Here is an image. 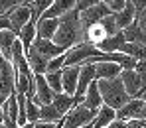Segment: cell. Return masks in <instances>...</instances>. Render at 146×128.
Listing matches in <instances>:
<instances>
[{
    "instance_id": "cell-12",
    "label": "cell",
    "mask_w": 146,
    "mask_h": 128,
    "mask_svg": "<svg viewBox=\"0 0 146 128\" xmlns=\"http://www.w3.org/2000/svg\"><path fill=\"white\" fill-rule=\"evenodd\" d=\"M142 104H144L142 99H130L121 110H117V120H121V122H130V120L138 118V116H140V110H142Z\"/></svg>"
},
{
    "instance_id": "cell-38",
    "label": "cell",
    "mask_w": 146,
    "mask_h": 128,
    "mask_svg": "<svg viewBox=\"0 0 146 128\" xmlns=\"http://www.w3.org/2000/svg\"><path fill=\"white\" fill-rule=\"evenodd\" d=\"M144 101V99H142ZM140 120H146V101H144V104H142V110H140V116H138Z\"/></svg>"
},
{
    "instance_id": "cell-36",
    "label": "cell",
    "mask_w": 146,
    "mask_h": 128,
    "mask_svg": "<svg viewBox=\"0 0 146 128\" xmlns=\"http://www.w3.org/2000/svg\"><path fill=\"white\" fill-rule=\"evenodd\" d=\"M61 122V120H59ZM57 124H51V122H42V120H38L36 124H34V128H55Z\"/></svg>"
},
{
    "instance_id": "cell-46",
    "label": "cell",
    "mask_w": 146,
    "mask_h": 128,
    "mask_svg": "<svg viewBox=\"0 0 146 128\" xmlns=\"http://www.w3.org/2000/svg\"><path fill=\"white\" fill-rule=\"evenodd\" d=\"M144 122H146V120H144Z\"/></svg>"
},
{
    "instance_id": "cell-41",
    "label": "cell",
    "mask_w": 146,
    "mask_h": 128,
    "mask_svg": "<svg viewBox=\"0 0 146 128\" xmlns=\"http://www.w3.org/2000/svg\"><path fill=\"white\" fill-rule=\"evenodd\" d=\"M101 2H103V4H107V6H111V2H113V0H101Z\"/></svg>"
},
{
    "instance_id": "cell-4",
    "label": "cell",
    "mask_w": 146,
    "mask_h": 128,
    "mask_svg": "<svg viewBox=\"0 0 146 128\" xmlns=\"http://www.w3.org/2000/svg\"><path fill=\"white\" fill-rule=\"evenodd\" d=\"M99 112V110H97ZM97 112L95 110H89L87 106L79 104L75 106L71 112H67L61 120V128H81V126H87L91 122H95L97 118Z\"/></svg>"
},
{
    "instance_id": "cell-17",
    "label": "cell",
    "mask_w": 146,
    "mask_h": 128,
    "mask_svg": "<svg viewBox=\"0 0 146 128\" xmlns=\"http://www.w3.org/2000/svg\"><path fill=\"white\" fill-rule=\"evenodd\" d=\"M26 61H28V65H30V69H32V73L34 75H46L48 73V63L49 59H46L44 55H40L36 49H28L26 53Z\"/></svg>"
},
{
    "instance_id": "cell-27",
    "label": "cell",
    "mask_w": 146,
    "mask_h": 128,
    "mask_svg": "<svg viewBox=\"0 0 146 128\" xmlns=\"http://www.w3.org/2000/svg\"><path fill=\"white\" fill-rule=\"evenodd\" d=\"M40 120L57 124L59 120H63V114H59V110L53 104H44V106H40Z\"/></svg>"
},
{
    "instance_id": "cell-30",
    "label": "cell",
    "mask_w": 146,
    "mask_h": 128,
    "mask_svg": "<svg viewBox=\"0 0 146 128\" xmlns=\"http://www.w3.org/2000/svg\"><path fill=\"white\" fill-rule=\"evenodd\" d=\"M99 24L103 26V30H105V34H107V38L109 36H115V34H119L121 30L117 28V20H115V14H111V16H107V18H103Z\"/></svg>"
},
{
    "instance_id": "cell-37",
    "label": "cell",
    "mask_w": 146,
    "mask_h": 128,
    "mask_svg": "<svg viewBox=\"0 0 146 128\" xmlns=\"http://www.w3.org/2000/svg\"><path fill=\"white\" fill-rule=\"evenodd\" d=\"M107 128H126V122H121V120H115L111 126H107Z\"/></svg>"
},
{
    "instance_id": "cell-33",
    "label": "cell",
    "mask_w": 146,
    "mask_h": 128,
    "mask_svg": "<svg viewBox=\"0 0 146 128\" xmlns=\"http://www.w3.org/2000/svg\"><path fill=\"white\" fill-rule=\"evenodd\" d=\"M126 4H128V0H113L109 8H111V10H113V12L117 14V12H121V10L124 8V6H126Z\"/></svg>"
},
{
    "instance_id": "cell-15",
    "label": "cell",
    "mask_w": 146,
    "mask_h": 128,
    "mask_svg": "<svg viewBox=\"0 0 146 128\" xmlns=\"http://www.w3.org/2000/svg\"><path fill=\"white\" fill-rule=\"evenodd\" d=\"M57 28H59V20H55V18H42L36 24V38L53 42V36L57 34Z\"/></svg>"
},
{
    "instance_id": "cell-21",
    "label": "cell",
    "mask_w": 146,
    "mask_h": 128,
    "mask_svg": "<svg viewBox=\"0 0 146 128\" xmlns=\"http://www.w3.org/2000/svg\"><path fill=\"white\" fill-rule=\"evenodd\" d=\"M115 20H117V28H119L121 32L124 28H128L130 24H134V20H136V10H134V6L128 2L121 12L115 14Z\"/></svg>"
},
{
    "instance_id": "cell-19",
    "label": "cell",
    "mask_w": 146,
    "mask_h": 128,
    "mask_svg": "<svg viewBox=\"0 0 146 128\" xmlns=\"http://www.w3.org/2000/svg\"><path fill=\"white\" fill-rule=\"evenodd\" d=\"M83 106H87L89 110H95V112L103 106V97H101V93H99L97 79L89 85V89H87V93H85V99H83Z\"/></svg>"
},
{
    "instance_id": "cell-26",
    "label": "cell",
    "mask_w": 146,
    "mask_h": 128,
    "mask_svg": "<svg viewBox=\"0 0 146 128\" xmlns=\"http://www.w3.org/2000/svg\"><path fill=\"white\" fill-rule=\"evenodd\" d=\"M53 2H55V0H32L30 10H32V22H34V24H38V20L51 8Z\"/></svg>"
},
{
    "instance_id": "cell-35",
    "label": "cell",
    "mask_w": 146,
    "mask_h": 128,
    "mask_svg": "<svg viewBox=\"0 0 146 128\" xmlns=\"http://www.w3.org/2000/svg\"><path fill=\"white\" fill-rule=\"evenodd\" d=\"M126 128H146V122L140 120V118H134V120L126 122Z\"/></svg>"
},
{
    "instance_id": "cell-45",
    "label": "cell",
    "mask_w": 146,
    "mask_h": 128,
    "mask_svg": "<svg viewBox=\"0 0 146 128\" xmlns=\"http://www.w3.org/2000/svg\"><path fill=\"white\" fill-rule=\"evenodd\" d=\"M0 59H2V53H0Z\"/></svg>"
},
{
    "instance_id": "cell-40",
    "label": "cell",
    "mask_w": 146,
    "mask_h": 128,
    "mask_svg": "<svg viewBox=\"0 0 146 128\" xmlns=\"http://www.w3.org/2000/svg\"><path fill=\"white\" fill-rule=\"evenodd\" d=\"M22 4H24V6H30V4H32V0H22Z\"/></svg>"
},
{
    "instance_id": "cell-34",
    "label": "cell",
    "mask_w": 146,
    "mask_h": 128,
    "mask_svg": "<svg viewBox=\"0 0 146 128\" xmlns=\"http://www.w3.org/2000/svg\"><path fill=\"white\" fill-rule=\"evenodd\" d=\"M132 6H134V10H136V14H140L142 10H146V0H128Z\"/></svg>"
},
{
    "instance_id": "cell-11",
    "label": "cell",
    "mask_w": 146,
    "mask_h": 128,
    "mask_svg": "<svg viewBox=\"0 0 146 128\" xmlns=\"http://www.w3.org/2000/svg\"><path fill=\"white\" fill-rule=\"evenodd\" d=\"M32 49H36L40 55H44L46 59H53V57H57V55H63V53H65L63 48L55 46L51 40H42V38H36V40H34Z\"/></svg>"
},
{
    "instance_id": "cell-7",
    "label": "cell",
    "mask_w": 146,
    "mask_h": 128,
    "mask_svg": "<svg viewBox=\"0 0 146 128\" xmlns=\"http://www.w3.org/2000/svg\"><path fill=\"white\" fill-rule=\"evenodd\" d=\"M4 16L10 20V24L14 28V34L18 36V34L22 32V28L32 20V10H30V6L20 4V6H16V8H12L10 12H6Z\"/></svg>"
},
{
    "instance_id": "cell-24",
    "label": "cell",
    "mask_w": 146,
    "mask_h": 128,
    "mask_svg": "<svg viewBox=\"0 0 146 128\" xmlns=\"http://www.w3.org/2000/svg\"><path fill=\"white\" fill-rule=\"evenodd\" d=\"M18 40L22 42V48H24V55L28 53V49L32 48V44H34V40H36V24L30 20L28 24L22 28V32L18 34Z\"/></svg>"
},
{
    "instance_id": "cell-39",
    "label": "cell",
    "mask_w": 146,
    "mask_h": 128,
    "mask_svg": "<svg viewBox=\"0 0 146 128\" xmlns=\"http://www.w3.org/2000/svg\"><path fill=\"white\" fill-rule=\"evenodd\" d=\"M0 128H4V110L0 108Z\"/></svg>"
},
{
    "instance_id": "cell-14",
    "label": "cell",
    "mask_w": 146,
    "mask_h": 128,
    "mask_svg": "<svg viewBox=\"0 0 146 128\" xmlns=\"http://www.w3.org/2000/svg\"><path fill=\"white\" fill-rule=\"evenodd\" d=\"M126 44V40H124V34L119 32V34H115V36H109V38H105L103 42H99L97 48L101 53H121V48Z\"/></svg>"
},
{
    "instance_id": "cell-16",
    "label": "cell",
    "mask_w": 146,
    "mask_h": 128,
    "mask_svg": "<svg viewBox=\"0 0 146 128\" xmlns=\"http://www.w3.org/2000/svg\"><path fill=\"white\" fill-rule=\"evenodd\" d=\"M79 69L81 67H63L61 69V83H63V93L73 97L77 91V81H79Z\"/></svg>"
},
{
    "instance_id": "cell-6",
    "label": "cell",
    "mask_w": 146,
    "mask_h": 128,
    "mask_svg": "<svg viewBox=\"0 0 146 128\" xmlns=\"http://www.w3.org/2000/svg\"><path fill=\"white\" fill-rule=\"evenodd\" d=\"M111 14H115L107 4H97V6H93V8H87V10H83V12H79V20H81V26H83V30L87 32L91 26L99 24L103 18H107V16H111Z\"/></svg>"
},
{
    "instance_id": "cell-32",
    "label": "cell",
    "mask_w": 146,
    "mask_h": 128,
    "mask_svg": "<svg viewBox=\"0 0 146 128\" xmlns=\"http://www.w3.org/2000/svg\"><path fill=\"white\" fill-rule=\"evenodd\" d=\"M97 4H101V0H75V10H77V12H83V10L93 8V6H97Z\"/></svg>"
},
{
    "instance_id": "cell-9",
    "label": "cell",
    "mask_w": 146,
    "mask_h": 128,
    "mask_svg": "<svg viewBox=\"0 0 146 128\" xmlns=\"http://www.w3.org/2000/svg\"><path fill=\"white\" fill-rule=\"evenodd\" d=\"M53 97H55V95L51 93L46 77L36 75V95H34V99H30V101L34 102V104H38V106H44V104H51Z\"/></svg>"
},
{
    "instance_id": "cell-43",
    "label": "cell",
    "mask_w": 146,
    "mask_h": 128,
    "mask_svg": "<svg viewBox=\"0 0 146 128\" xmlns=\"http://www.w3.org/2000/svg\"><path fill=\"white\" fill-rule=\"evenodd\" d=\"M81 128H93V122H91V124H87V126H81Z\"/></svg>"
},
{
    "instance_id": "cell-18",
    "label": "cell",
    "mask_w": 146,
    "mask_h": 128,
    "mask_svg": "<svg viewBox=\"0 0 146 128\" xmlns=\"http://www.w3.org/2000/svg\"><path fill=\"white\" fill-rule=\"evenodd\" d=\"M95 65V71H97V79H105V81H111V79H117L121 77L122 67L117 63H111V61H103V63H93Z\"/></svg>"
},
{
    "instance_id": "cell-20",
    "label": "cell",
    "mask_w": 146,
    "mask_h": 128,
    "mask_svg": "<svg viewBox=\"0 0 146 128\" xmlns=\"http://www.w3.org/2000/svg\"><path fill=\"white\" fill-rule=\"evenodd\" d=\"M16 40H18V36L12 30H2L0 32V53H2V59L12 61V48H14Z\"/></svg>"
},
{
    "instance_id": "cell-22",
    "label": "cell",
    "mask_w": 146,
    "mask_h": 128,
    "mask_svg": "<svg viewBox=\"0 0 146 128\" xmlns=\"http://www.w3.org/2000/svg\"><path fill=\"white\" fill-rule=\"evenodd\" d=\"M115 120H117V110H113L111 106L103 104L97 112V118L93 122V128H107V126H111Z\"/></svg>"
},
{
    "instance_id": "cell-31",
    "label": "cell",
    "mask_w": 146,
    "mask_h": 128,
    "mask_svg": "<svg viewBox=\"0 0 146 128\" xmlns=\"http://www.w3.org/2000/svg\"><path fill=\"white\" fill-rule=\"evenodd\" d=\"M63 65H65V53H63V55H57V57H53V59H49V63H48V73L61 71V69H63Z\"/></svg>"
},
{
    "instance_id": "cell-42",
    "label": "cell",
    "mask_w": 146,
    "mask_h": 128,
    "mask_svg": "<svg viewBox=\"0 0 146 128\" xmlns=\"http://www.w3.org/2000/svg\"><path fill=\"white\" fill-rule=\"evenodd\" d=\"M20 128H34V124H30V122H28V124H24V126H20Z\"/></svg>"
},
{
    "instance_id": "cell-13",
    "label": "cell",
    "mask_w": 146,
    "mask_h": 128,
    "mask_svg": "<svg viewBox=\"0 0 146 128\" xmlns=\"http://www.w3.org/2000/svg\"><path fill=\"white\" fill-rule=\"evenodd\" d=\"M83 99L85 97H69V95H65V93H61V95H55L53 97V101H51V104L59 110V114H67V112H71L75 106H79V104H83Z\"/></svg>"
},
{
    "instance_id": "cell-44",
    "label": "cell",
    "mask_w": 146,
    "mask_h": 128,
    "mask_svg": "<svg viewBox=\"0 0 146 128\" xmlns=\"http://www.w3.org/2000/svg\"><path fill=\"white\" fill-rule=\"evenodd\" d=\"M140 99H144V101H146V93H144V95H142V97H140Z\"/></svg>"
},
{
    "instance_id": "cell-1",
    "label": "cell",
    "mask_w": 146,
    "mask_h": 128,
    "mask_svg": "<svg viewBox=\"0 0 146 128\" xmlns=\"http://www.w3.org/2000/svg\"><path fill=\"white\" fill-rule=\"evenodd\" d=\"M53 44L63 48L65 51L79 44H85V30L81 26L77 10H71L69 14L59 18V28H57V34L53 36Z\"/></svg>"
},
{
    "instance_id": "cell-3",
    "label": "cell",
    "mask_w": 146,
    "mask_h": 128,
    "mask_svg": "<svg viewBox=\"0 0 146 128\" xmlns=\"http://www.w3.org/2000/svg\"><path fill=\"white\" fill-rule=\"evenodd\" d=\"M101 51L91 46V44H79L71 49L65 51V65L63 67H81V65H87L91 57L99 55Z\"/></svg>"
},
{
    "instance_id": "cell-10",
    "label": "cell",
    "mask_w": 146,
    "mask_h": 128,
    "mask_svg": "<svg viewBox=\"0 0 146 128\" xmlns=\"http://www.w3.org/2000/svg\"><path fill=\"white\" fill-rule=\"evenodd\" d=\"M95 79H97V71H95V65H93V63H89V65H81L75 97H85V93H87L89 85H91Z\"/></svg>"
},
{
    "instance_id": "cell-25",
    "label": "cell",
    "mask_w": 146,
    "mask_h": 128,
    "mask_svg": "<svg viewBox=\"0 0 146 128\" xmlns=\"http://www.w3.org/2000/svg\"><path fill=\"white\" fill-rule=\"evenodd\" d=\"M121 53L136 59V61H146V46H140V44H130L126 42L121 48Z\"/></svg>"
},
{
    "instance_id": "cell-5",
    "label": "cell",
    "mask_w": 146,
    "mask_h": 128,
    "mask_svg": "<svg viewBox=\"0 0 146 128\" xmlns=\"http://www.w3.org/2000/svg\"><path fill=\"white\" fill-rule=\"evenodd\" d=\"M0 95L6 99L16 95V71L8 59H0Z\"/></svg>"
},
{
    "instance_id": "cell-23",
    "label": "cell",
    "mask_w": 146,
    "mask_h": 128,
    "mask_svg": "<svg viewBox=\"0 0 146 128\" xmlns=\"http://www.w3.org/2000/svg\"><path fill=\"white\" fill-rule=\"evenodd\" d=\"M122 34H124V40L126 42H130V44H140V46H146V32L140 30V26L136 24H130L128 28H124L122 30Z\"/></svg>"
},
{
    "instance_id": "cell-2",
    "label": "cell",
    "mask_w": 146,
    "mask_h": 128,
    "mask_svg": "<svg viewBox=\"0 0 146 128\" xmlns=\"http://www.w3.org/2000/svg\"><path fill=\"white\" fill-rule=\"evenodd\" d=\"M99 85V93L103 97V104L105 106H111L113 110H121L126 102L130 101L124 85H122L121 77L117 79H111V81H105V79H97Z\"/></svg>"
},
{
    "instance_id": "cell-28",
    "label": "cell",
    "mask_w": 146,
    "mask_h": 128,
    "mask_svg": "<svg viewBox=\"0 0 146 128\" xmlns=\"http://www.w3.org/2000/svg\"><path fill=\"white\" fill-rule=\"evenodd\" d=\"M46 81H48L49 89L53 95H61L63 93V83H61V71H55V73H46Z\"/></svg>"
},
{
    "instance_id": "cell-29",
    "label": "cell",
    "mask_w": 146,
    "mask_h": 128,
    "mask_svg": "<svg viewBox=\"0 0 146 128\" xmlns=\"http://www.w3.org/2000/svg\"><path fill=\"white\" fill-rule=\"evenodd\" d=\"M26 120H28L30 124H36V122L40 120V106L34 104L28 97H26Z\"/></svg>"
},
{
    "instance_id": "cell-8",
    "label": "cell",
    "mask_w": 146,
    "mask_h": 128,
    "mask_svg": "<svg viewBox=\"0 0 146 128\" xmlns=\"http://www.w3.org/2000/svg\"><path fill=\"white\" fill-rule=\"evenodd\" d=\"M121 81L128 93L130 99H140L142 95V83H140V75L134 69H122L121 71Z\"/></svg>"
}]
</instances>
